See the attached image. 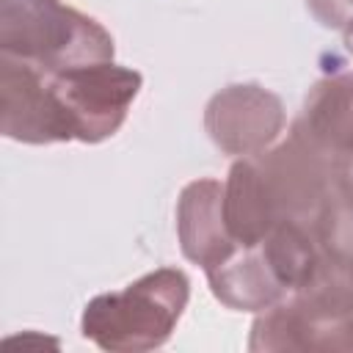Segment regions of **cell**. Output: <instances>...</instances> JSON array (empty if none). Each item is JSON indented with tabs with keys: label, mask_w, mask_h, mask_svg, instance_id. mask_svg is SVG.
I'll use <instances>...</instances> for the list:
<instances>
[{
	"label": "cell",
	"mask_w": 353,
	"mask_h": 353,
	"mask_svg": "<svg viewBox=\"0 0 353 353\" xmlns=\"http://www.w3.org/2000/svg\"><path fill=\"white\" fill-rule=\"evenodd\" d=\"M312 232L331 254L353 265V171H342L331 182Z\"/></svg>",
	"instance_id": "11"
},
{
	"label": "cell",
	"mask_w": 353,
	"mask_h": 353,
	"mask_svg": "<svg viewBox=\"0 0 353 353\" xmlns=\"http://www.w3.org/2000/svg\"><path fill=\"white\" fill-rule=\"evenodd\" d=\"M113 36L61 0H0V52L61 72L113 61Z\"/></svg>",
	"instance_id": "3"
},
{
	"label": "cell",
	"mask_w": 353,
	"mask_h": 353,
	"mask_svg": "<svg viewBox=\"0 0 353 353\" xmlns=\"http://www.w3.org/2000/svg\"><path fill=\"white\" fill-rule=\"evenodd\" d=\"M248 350H353V317H317L295 301L281 298L254 320Z\"/></svg>",
	"instance_id": "8"
},
{
	"label": "cell",
	"mask_w": 353,
	"mask_h": 353,
	"mask_svg": "<svg viewBox=\"0 0 353 353\" xmlns=\"http://www.w3.org/2000/svg\"><path fill=\"white\" fill-rule=\"evenodd\" d=\"M306 6L317 17V22L325 28L345 30L347 22L353 19V0H306Z\"/></svg>",
	"instance_id": "12"
},
{
	"label": "cell",
	"mask_w": 353,
	"mask_h": 353,
	"mask_svg": "<svg viewBox=\"0 0 353 353\" xmlns=\"http://www.w3.org/2000/svg\"><path fill=\"white\" fill-rule=\"evenodd\" d=\"M176 232L182 254L204 270L237 251L223 218V185L218 179H196L185 185L176 207Z\"/></svg>",
	"instance_id": "9"
},
{
	"label": "cell",
	"mask_w": 353,
	"mask_h": 353,
	"mask_svg": "<svg viewBox=\"0 0 353 353\" xmlns=\"http://www.w3.org/2000/svg\"><path fill=\"white\" fill-rule=\"evenodd\" d=\"M292 130L334 165L353 171V72H334L317 80L309 88Z\"/></svg>",
	"instance_id": "7"
},
{
	"label": "cell",
	"mask_w": 353,
	"mask_h": 353,
	"mask_svg": "<svg viewBox=\"0 0 353 353\" xmlns=\"http://www.w3.org/2000/svg\"><path fill=\"white\" fill-rule=\"evenodd\" d=\"M284 121L281 99L256 83L226 85L204 110V127L212 143L237 157L265 152L281 135Z\"/></svg>",
	"instance_id": "6"
},
{
	"label": "cell",
	"mask_w": 353,
	"mask_h": 353,
	"mask_svg": "<svg viewBox=\"0 0 353 353\" xmlns=\"http://www.w3.org/2000/svg\"><path fill=\"white\" fill-rule=\"evenodd\" d=\"M190 298V281L176 268H157L119 292L97 295L83 312V336L102 350L143 353L160 347Z\"/></svg>",
	"instance_id": "2"
},
{
	"label": "cell",
	"mask_w": 353,
	"mask_h": 353,
	"mask_svg": "<svg viewBox=\"0 0 353 353\" xmlns=\"http://www.w3.org/2000/svg\"><path fill=\"white\" fill-rule=\"evenodd\" d=\"M50 80L72 119L74 141L83 143L116 135L143 85L141 72L113 61L50 72Z\"/></svg>",
	"instance_id": "4"
},
{
	"label": "cell",
	"mask_w": 353,
	"mask_h": 353,
	"mask_svg": "<svg viewBox=\"0 0 353 353\" xmlns=\"http://www.w3.org/2000/svg\"><path fill=\"white\" fill-rule=\"evenodd\" d=\"M342 33H345V47H347V50L353 52V19L347 22V28H345Z\"/></svg>",
	"instance_id": "13"
},
{
	"label": "cell",
	"mask_w": 353,
	"mask_h": 353,
	"mask_svg": "<svg viewBox=\"0 0 353 353\" xmlns=\"http://www.w3.org/2000/svg\"><path fill=\"white\" fill-rule=\"evenodd\" d=\"M0 130L22 143L74 141L72 119L58 99L50 72L0 52Z\"/></svg>",
	"instance_id": "5"
},
{
	"label": "cell",
	"mask_w": 353,
	"mask_h": 353,
	"mask_svg": "<svg viewBox=\"0 0 353 353\" xmlns=\"http://www.w3.org/2000/svg\"><path fill=\"white\" fill-rule=\"evenodd\" d=\"M342 174L298 130L259 154L240 157L223 182V218L237 245H256L273 226H312L331 182Z\"/></svg>",
	"instance_id": "1"
},
{
	"label": "cell",
	"mask_w": 353,
	"mask_h": 353,
	"mask_svg": "<svg viewBox=\"0 0 353 353\" xmlns=\"http://www.w3.org/2000/svg\"><path fill=\"white\" fill-rule=\"evenodd\" d=\"M204 273L212 287V295L229 309L262 312L287 298L259 245H237L229 259Z\"/></svg>",
	"instance_id": "10"
}]
</instances>
